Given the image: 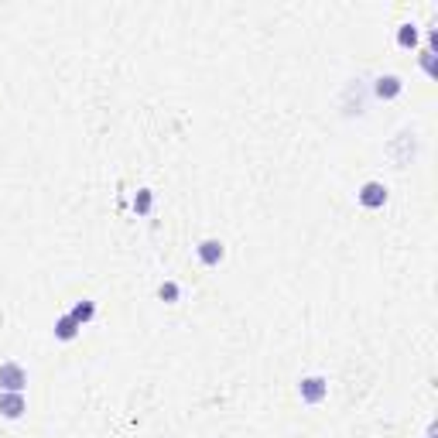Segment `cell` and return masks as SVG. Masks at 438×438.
I'll use <instances>...</instances> for the list:
<instances>
[{
    "mask_svg": "<svg viewBox=\"0 0 438 438\" xmlns=\"http://www.w3.org/2000/svg\"><path fill=\"white\" fill-rule=\"evenodd\" d=\"M401 93H404V79H401V76L387 72V76H376L374 79V96L376 99H397Z\"/></svg>",
    "mask_w": 438,
    "mask_h": 438,
    "instance_id": "4",
    "label": "cell"
},
{
    "mask_svg": "<svg viewBox=\"0 0 438 438\" xmlns=\"http://www.w3.org/2000/svg\"><path fill=\"white\" fill-rule=\"evenodd\" d=\"M69 315H72L79 325H86V322H93V318H96V305L90 302V298H83V302H76V305H72V312H69Z\"/></svg>",
    "mask_w": 438,
    "mask_h": 438,
    "instance_id": "8",
    "label": "cell"
},
{
    "mask_svg": "<svg viewBox=\"0 0 438 438\" xmlns=\"http://www.w3.org/2000/svg\"><path fill=\"white\" fill-rule=\"evenodd\" d=\"M298 397H302L305 404H322V401L329 397V380L318 374L302 376V380H298Z\"/></svg>",
    "mask_w": 438,
    "mask_h": 438,
    "instance_id": "1",
    "label": "cell"
},
{
    "mask_svg": "<svg viewBox=\"0 0 438 438\" xmlns=\"http://www.w3.org/2000/svg\"><path fill=\"white\" fill-rule=\"evenodd\" d=\"M421 69H425L428 76H435V52H432V48L421 52Z\"/></svg>",
    "mask_w": 438,
    "mask_h": 438,
    "instance_id": "12",
    "label": "cell"
},
{
    "mask_svg": "<svg viewBox=\"0 0 438 438\" xmlns=\"http://www.w3.org/2000/svg\"><path fill=\"white\" fill-rule=\"evenodd\" d=\"M24 387H28V370H24L21 363H14V360L0 363V390L24 394Z\"/></svg>",
    "mask_w": 438,
    "mask_h": 438,
    "instance_id": "2",
    "label": "cell"
},
{
    "mask_svg": "<svg viewBox=\"0 0 438 438\" xmlns=\"http://www.w3.org/2000/svg\"><path fill=\"white\" fill-rule=\"evenodd\" d=\"M157 295H161V298H164L168 305H175V302L182 298V288H178V284H175V281H164V284H161V288H157Z\"/></svg>",
    "mask_w": 438,
    "mask_h": 438,
    "instance_id": "11",
    "label": "cell"
},
{
    "mask_svg": "<svg viewBox=\"0 0 438 438\" xmlns=\"http://www.w3.org/2000/svg\"><path fill=\"white\" fill-rule=\"evenodd\" d=\"M24 411H28V404H24V394H14V390H0V414H3V418L17 421V418H21Z\"/></svg>",
    "mask_w": 438,
    "mask_h": 438,
    "instance_id": "5",
    "label": "cell"
},
{
    "mask_svg": "<svg viewBox=\"0 0 438 438\" xmlns=\"http://www.w3.org/2000/svg\"><path fill=\"white\" fill-rule=\"evenodd\" d=\"M356 199H360L363 209H383L387 206V185L383 182H363L360 192H356Z\"/></svg>",
    "mask_w": 438,
    "mask_h": 438,
    "instance_id": "3",
    "label": "cell"
},
{
    "mask_svg": "<svg viewBox=\"0 0 438 438\" xmlns=\"http://www.w3.org/2000/svg\"><path fill=\"white\" fill-rule=\"evenodd\" d=\"M418 38H421V31H418V24H411V21H404V24L397 28V45H401V48H414Z\"/></svg>",
    "mask_w": 438,
    "mask_h": 438,
    "instance_id": "9",
    "label": "cell"
},
{
    "mask_svg": "<svg viewBox=\"0 0 438 438\" xmlns=\"http://www.w3.org/2000/svg\"><path fill=\"white\" fill-rule=\"evenodd\" d=\"M151 206H155V192H151V188H141V192L134 195V213H137V216H148Z\"/></svg>",
    "mask_w": 438,
    "mask_h": 438,
    "instance_id": "10",
    "label": "cell"
},
{
    "mask_svg": "<svg viewBox=\"0 0 438 438\" xmlns=\"http://www.w3.org/2000/svg\"><path fill=\"white\" fill-rule=\"evenodd\" d=\"M79 329H83V325H79V322H76L72 315H62V318L55 322V339H62V343H72V339L79 336Z\"/></svg>",
    "mask_w": 438,
    "mask_h": 438,
    "instance_id": "7",
    "label": "cell"
},
{
    "mask_svg": "<svg viewBox=\"0 0 438 438\" xmlns=\"http://www.w3.org/2000/svg\"><path fill=\"white\" fill-rule=\"evenodd\" d=\"M195 253H199V260H202L206 267H216L219 260L226 257V247H222L219 240H202V243L195 247Z\"/></svg>",
    "mask_w": 438,
    "mask_h": 438,
    "instance_id": "6",
    "label": "cell"
}]
</instances>
